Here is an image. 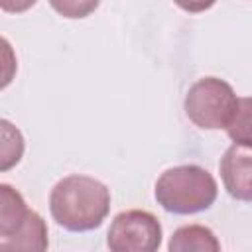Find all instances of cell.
<instances>
[{
	"mask_svg": "<svg viewBox=\"0 0 252 252\" xmlns=\"http://www.w3.org/2000/svg\"><path fill=\"white\" fill-rule=\"evenodd\" d=\"M226 134L232 140V144L252 148V96L238 98L236 112L230 124L226 126Z\"/></svg>",
	"mask_w": 252,
	"mask_h": 252,
	"instance_id": "9",
	"label": "cell"
},
{
	"mask_svg": "<svg viewBox=\"0 0 252 252\" xmlns=\"http://www.w3.org/2000/svg\"><path fill=\"white\" fill-rule=\"evenodd\" d=\"M167 252H220V244L209 226L185 224L171 234Z\"/></svg>",
	"mask_w": 252,
	"mask_h": 252,
	"instance_id": "7",
	"label": "cell"
},
{
	"mask_svg": "<svg viewBox=\"0 0 252 252\" xmlns=\"http://www.w3.org/2000/svg\"><path fill=\"white\" fill-rule=\"evenodd\" d=\"M0 236H8L24 224L32 209H28L24 197L8 183L0 185Z\"/></svg>",
	"mask_w": 252,
	"mask_h": 252,
	"instance_id": "8",
	"label": "cell"
},
{
	"mask_svg": "<svg viewBox=\"0 0 252 252\" xmlns=\"http://www.w3.org/2000/svg\"><path fill=\"white\" fill-rule=\"evenodd\" d=\"M108 211V187L89 175H67L59 179L49 193V213L53 220L71 232H87L98 228Z\"/></svg>",
	"mask_w": 252,
	"mask_h": 252,
	"instance_id": "1",
	"label": "cell"
},
{
	"mask_svg": "<svg viewBox=\"0 0 252 252\" xmlns=\"http://www.w3.org/2000/svg\"><path fill=\"white\" fill-rule=\"evenodd\" d=\"M2 171L10 169L14 163L20 161L24 154V138L22 132L12 126L8 120H2Z\"/></svg>",
	"mask_w": 252,
	"mask_h": 252,
	"instance_id": "10",
	"label": "cell"
},
{
	"mask_svg": "<svg viewBox=\"0 0 252 252\" xmlns=\"http://www.w3.org/2000/svg\"><path fill=\"white\" fill-rule=\"evenodd\" d=\"M226 193L236 201H252V148L232 144L219 163Z\"/></svg>",
	"mask_w": 252,
	"mask_h": 252,
	"instance_id": "5",
	"label": "cell"
},
{
	"mask_svg": "<svg viewBox=\"0 0 252 252\" xmlns=\"http://www.w3.org/2000/svg\"><path fill=\"white\" fill-rule=\"evenodd\" d=\"M215 177L201 165L187 163L165 169L156 181V201L173 215L207 211L217 199Z\"/></svg>",
	"mask_w": 252,
	"mask_h": 252,
	"instance_id": "2",
	"label": "cell"
},
{
	"mask_svg": "<svg viewBox=\"0 0 252 252\" xmlns=\"http://www.w3.org/2000/svg\"><path fill=\"white\" fill-rule=\"evenodd\" d=\"M236 106L238 96L234 89L219 77H203L195 81L183 102L187 118L203 130H226Z\"/></svg>",
	"mask_w": 252,
	"mask_h": 252,
	"instance_id": "3",
	"label": "cell"
},
{
	"mask_svg": "<svg viewBox=\"0 0 252 252\" xmlns=\"http://www.w3.org/2000/svg\"><path fill=\"white\" fill-rule=\"evenodd\" d=\"M106 244L110 252H158L161 244V224L150 211H122L110 222Z\"/></svg>",
	"mask_w": 252,
	"mask_h": 252,
	"instance_id": "4",
	"label": "cell"
},
{
	"mask_svg": "<svg viewBox=\"0 0 252 252\" xmlns=\"http://www.w3.org/2000/svg\"><path fill=\"white\" fill-rule=\"evenodd\" d=\"M98 4L96 2H63V4H53V8H57L61 14H65L67 18H85L91 10H94Z\"/></svg>",
	"mask_w": 252,
	"mask_h": 252,
	"instance_id": "11",
	"label": "cell"
},
{
	"mask_svg": "<svg viewBox=\"0 0 252 252\" xmlns=\"http://www.w3.org/2000/svg\"><path fill=\"white\" fill-rule=\"evenodd\" d=\"M47 224L35 211H30L16 232L0 236V252H47Z\"/></svg>",
	"mask_w": 252,
	"mask_h": 252,
	"instance_id": "6",
	"label": "cell"
}]
</instances>
